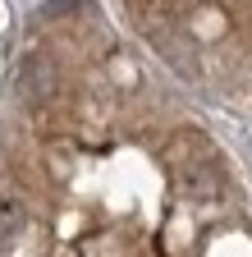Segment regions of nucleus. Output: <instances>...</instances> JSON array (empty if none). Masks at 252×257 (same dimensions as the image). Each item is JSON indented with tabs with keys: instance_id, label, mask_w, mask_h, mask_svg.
Segmentation results:
<instances>
[{
	"instance_id": "1",
	"label": "nucleus",
	"mask_w": 252,
	"mask_h": 257,
	"mask_svg": "<svg viewBox=\"0 0 252 257\" xmlns=\"http://www.w3.org/2000/svg\"><path fill=\"white\" fill-rule=\"evenodd\" d=\"M183 184L193 193H220V170L211 166V161H193V166L183 170Z\"/></svg>"
},
{
	"instance_id": "2",
	"label": "nucleus",
	"mask_w": 252,
	"mask_h": 257,
	"mask_svg": "<svg viewBox=\"0 0 252 257\" xmlns=\"http://www.w3.org/2000/svg\"><path fill=\"white\" fill-rule=\"evenodd\" d=\"M19 220H23V207L14 193H0V239H10L19 230Z\"/></svg>"
}]
</instances>
